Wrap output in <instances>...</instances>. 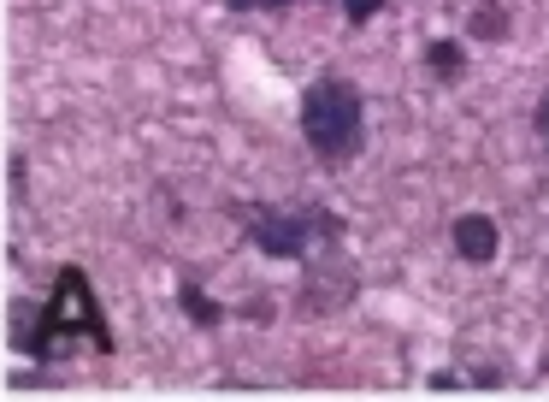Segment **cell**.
<instances>
[{
  "mask_svg": "<svg viewBox=\"0 0 549 402\" xmlns=\"http://www.w3.org/2000/svg\"><path fill=\"white\" fill-rule=\"evenodd\" d=\"M231 12H290L296 0H225Z\"/></svg>",
  "mask_w": 549,
  "mask_h": 402,
  "instance_id": "obj_11",
  "label": "cell"
},
{
  "mask_svg": "<svg viewBox=\"0 0 549 402\" xmlns=\"http://www.w3.org/2000/svg\"><path fill=\"white\" fill-rule=\"evenodd\" d=\"M48 326H54V349H60V361L77 349V337H83V343H95L101 355H113V349H119V337H113V326H107V308L95 302V284H89V272H83V267H60V272H54Z\"/></svg>",
  "mask_w": 549,
  "mask_h": 402,
  "instance_id": "obj_3",
  "label": "cell"
},
{
  "mask_svg": "<svg viewBox=\"0 0 549 402\" xmlns=\"http://www.w3.org/2000/svg\"><path fill=\"white\" fill-rule=\"evenodd\" d=\"M178 308H183V320H189V326H201V332L225 326V308H219V302H213L195 278H183V284H178Z\"/></svg>",
  "mask_w": 549,
  "mask_h": 402,
  "instance_id": "obj_7",
  "label": "cell"
},
{
  "mask_svg": "<svg viewBox=\"0 0 549 402\" xmlns=\"http://www.w3.org/2000/svg\"><path fill=\"white\" fill-rule=\"evenodd\" d=\"M302 142L319 166H349L366 148V95L349 77L319 71L302 89Z\"/></svg>",
  "mask_w": 549,
  "mask_h": 402,
  "instance_id": "obj_2",
  "label": "cell"
},
{
  "mask_svg": "<svg viewBox=\"0 0 549 402\" xmlns=\"http://www.w3.org/2000/svg\"><path fill=\"white\" fill-rule=\"evenodd\" d=\"M296 267H302V278H296V314H307V320H331V314H343L361 296V267L337 243L313 249Z\"/></svg>",
  "mask_w": 549,
  "mask_h": 402,
  "instance_id": "obj_4",
  "label": "cell"
},
{
  "mask_svg": "<svg viewBox=\"0 0 549 402\" xmlns=\"http://www.w3.org/2000/svg\"><path fill=\"white\" fill-rule=\"evenodd\" d=\"M378 12H384V0H343V18L349 24H372Z\"/></svg>",
  "mask_w": 549,
  "mask_h": 402,
  "instance_id": "obj_10",
  "label": "cell"
},
{
  "mask_svg": "<svg viewBox=\"0 0 549 402\" xmlns=\"http://www.w3.org/2000/svg\"><path fill=\"white\" fill-rule=\"evenodd\" d=\"M426 71L437 77V83H461V71H467V48H461L455 36L426 42Z\"/></svg>",
  "mask_w": 549,
  "mask_h": 402,
  "instance_id": "obj_8",
  "label": "cell"
},
{
  "mask_svg": "<svg viewBox=\"0 0 549 402\" xmlns=\"http://www.w3.org/2000/svg\"><path fill=\"white\" fill-rule=\"evenodd\" d=\"M508 30H514V18H508L502 0H479L473 18H467V36H479V42H508Z\"/></svg>",
  "mask_w": 549,
  "mask_h": 402,
  "instance_id": "obj_9",
  "label": "cell"
},
{
  "mask_svg": "<svg viewBox=\"0 0 549 402\" xmlns=\"http://www.w3.org/2000/svg\"><path fill=\"white\" fill-rule=\"evenodd\" d=\"M6 190H12V196H24V154H12V160H6Z\"/></svg>",
  "mask_w": 549,
  "mask_h": 402,
  "instance_id": "obj_12",
  "label": "cell"
},
{
  "mask_svg": "<svg viewBox=\"0 0 549 402\" xmlns=\"http://www.w3.org/2000/svg\"><path fill=\"white\" fill-rule=\"evenodd\" d=\"M449 243H455V255H461L467 267H490V261L502 255V231H496L490 213H461V219L449 225Z\"/></svg>",
  "mask_w": 549,
  "mask_h": 402,
  "instance_id": "obj_6",
  "label": "cell"
},
{
  "mask_svg": "<svg viewBox=\"0 0 549 402\" xmlns=\"http://www.w3.org/2000/svg\"><path fill=\"white\" fill-rule=\"evenodd\" d=\"M532 131H538V136L549 142V89L538 95V107H532Z\"/></svg>",
  "mask_w": 549,
  "mask_h": 402,
  "instance_id": "obj_13",
  "label": "cell"
},
{
  "mask_svg": "<svg viewBox=\"0 0 549 402\" xmlns=\"http://www.w3.org/2000/svg\"><path fill=\"white\" fill-rule=\"evenodd\" d=\"M6 343H12L18 355H30V361L54 367L60 349H54V326H48V302H36V296H12V302H6Z\"/></svg>",
  "mask_w": 549,
  "mask_h": 402,
  "instance_id": "obj_5",
  "label": "cell"
},
{
  "mask_svg": "<svg viewBox=\"0 0 549 402\" xmlns=\"http://www.w3.org/2000/svg\"><path fill=\"white\" fill-rule=\"evenodd\" d=\"M231 219L266 261H307L325 243H343V219L325 201H231Z\"/></svg>",
  "mask_w": 549,
  "mask_h": 402,
  "instance_id": "obj_1",
  "label": "cell"
}]
</instances>
